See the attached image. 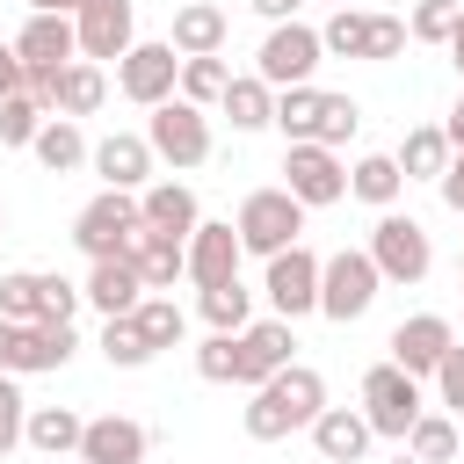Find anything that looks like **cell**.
Returning a JSON list of instances; mask_svg holds the SVG:
<instances>
[{
  "label": "cell",
  "instance_id": "cell-1",
  "mask_svg": "<svg viewBox=\"0 0 464 464\" xmlns=\"http://www.w3.org/2000/svg\"><path fill=\"white\" fill-rule=\"evenodd\" d=\"M370 268H377V283H420L428 268H435V246H428V225L420 218H399V210H377V225H370Z\"/></svg>",
  "mask_w": 464,
  "mask_h": 464
},
{
  "label": "cell",
  "instance_id": "cell-2",
  "mask_svg": "<svg viewBox=\"0 0 464 464\" xmlns=\"http://www.w3.org/2000/svg\"><path fill=\"white\" fill-rule=\"evenodd\" d=\"M232 232H239V254L276 261V254H283V246H297V232H304V203H297L290 188H254V196L239 203Z\"/></svg>",
  "mask_w": 464,
  "mask_h": 464
},
{
  "label": "cell",
  "instance_id": "cell-3",
  "mask_svg": "<svg viewBox=\"0 0 464 464\" xmlns=\"http://www.w3.org/2000/svg\"><path fill=\"white\" fill-rule=\"evenodd\" d=\"M319 58H326V44H319L312 22H276V29L261 36V51H254V80L276 87V94H283V87H312Z\"/></svg>",
  "mask_w": 464,
  "mask_h": 464
},
{
  "label": "cell",
  "instance_id": "cell-4",
  "mask_svg": "<svg viewBox=\"0 0 464 464\" xmlns=\"http://www.w3.org/2000/svg\"><path fill=\"white\" fill-rule=\"evenodd\" d=\"M428 413V392H420V377H406V370H392V362H377V370H362V420H370V435H384V442H406V428Z\"/></svg>",
  "mask_w": 464,
  "mask_h": 464
},
{
  "label": "cell",
  "instance_id": "cell-5",
  "mask_svg": "<svg viewBox=\"0 0 464 464\" xmlns=\"http://www.w3.org/2000/svg\"><path fill=\"white\" fill-rule=\"evenodd\" d=\"M145 145H152V160H167L174 174H188V167L210 160V116L174 94V102H160V109L145 116Z\"/></svg>",
  "mask_w": 464,
  "mask_h": 464
},
{
  "label": "cell",
  "instance_id": "cell-6",
  "mask_svg": "<svg viewBox=\"0 0 464 464\" xmlns=\"http://www.w3.org/2000/svg\"><path fill=\"white\" fill-rule=\"evenodd\" d=\"M377 268H370V254L362 246H341V254H326L319 261V312L334 319V326H348V319H362L370 304H377Z\"/></svg>",
  "mask_w": 464,
  "mask_h": 464
},
{
  "label": "cell",
  "instance_id": "cell-7",
  "mask_svg": "<svg viewBox=\"0 0 464 464\" xmlns=\"http://www.w3.org/2000/svg\"><path fill=\"white\" fill-rule=\"evenodd\" d=\"M130 239H138V196H123V188H102L72 218V246L87 261H116V254H130Z\"/></svg>",
  "mask_w": 464,
  "mask_h": 464
},
{
  "label": "cell",
  "instance_id": "cell-8",
  "mask_svg": "<svg viewBox=\"0 0 464 464\" xmlns=\"http://www.w3.org/2000/svg\"><path fill=\"white\" fill-rule=\"evenodd\" d=\"M174 80H181L174 44H130V51L116 58V94H123V102H138V109L174 102Z\"/></svg>",
  "mask_w": 464,
  "mask_h": 464
},
{
  "label": "cell",
  "instance_id": "cell-9",
  "mask_svg": "<svg viewBox=\"0 0 464 464\" xmlns=\"http://www.w3.org/2000/svg\"><path fill=\"white\" fill-rule=\"evenodd\" d=\"M283 188L304 203V210H326L348 196V160L326 152V145H290L283 152Z\"/></svg>",
  "mask_w": 464,
  "mask_h": 464
},
{
  "label": "cell",
  "instance_id": "cell-10",
  "mask_svg": "<svg viewBox=\"0 0 464 464\" xmlns=\"http://www.w3.org/2000/svg\"><path fill=\"white\" fill-rule=\"evenodd\" d=\"M261 290H268V312L276 319H312L319 312V254H304V246H283L276 261H268V276H261Z\"/></svg>",
  "mask_w": 464,
  "mask_h": 464
},
{
  "label": "cell",
  "instance_id": "cell-11",
  "mask_svg": "<svg viewBox=\"0 0 464 464\" xmlns=\"http://www.w3.org/2000/svg\"><path fill=\"white\" fill-rule=\"evenodd\" d=\"M72 44H80L87 65L123 58V51L138 44V0H87V7L72 14Z\"/></svg>",
  "mask_w": 464,
  "mask_h": 464
},
{
  "label": "cell",
  "instance_id": "cell-12",
  "mask_svg": "<svg viewBox=\"0 0 464 464\" xmlns=\"http://www.w3.org/2000/svg\"><path fill=\"white\" fill-rule=\"evenodd\" d=\"M290 348H297V326L290 319H246L239 326V392H261L276 370H290Z\"/></svg>",
  "mask_w": 464,
  "mask_h": 464
},
{
  "label": "cell",
  "instance_id": "cell-13",
  "mask_svg": "<svg viewBox=\"0 0 464 464\" xmlns=\"http://www.w3.org/2000/svg\"><path fill=\"white\" fill-rule=\"evenodd\" d=\"M87 167L102 174V188H123V196H138L145 181H152V145H145V130H109V138H94L87 145Z\"/></svg>",
  "mask_w": 464,
  "mask_h": 464
},
{
  "label": "cell",
  "instance_id": "cell-14",
  "mask_svg": "<svg viewBox=\"0 0 464 464\" xmlns=\"http://www.w3.org/2000/svg\"><path fill=\"white\" fill-rule=\"evenodd\" d=\"M181 261H188V283H196V290H218V283H232V276H239V261H246V254H239V232H232V218H225V225H218V218H203V225L181 239Z\"/></svg>",
  "mask_w": 464,
  "mask_h": 464
},
{
  "label": "cell",
  "instance_id": "cell-15",
  "mask_svg": "<svg viewBox=\"0 0 464 464\" xmlns=\"http://www.w3.org/2000/svg\"><path fill=\"white\" fill-rule=\"evenodd\" d=\"M450 341H457V334H450V319H442V312H413V319H399V326H392V341H384L392 355H384V362H392V370H406V377H435V362H442V348H450Z\"/></svg>",
  "mask_w": 464,
  "mask_h": 464
},
{
  "label": "cell",
  "instance_id": "cell-16",
  "mask_svg": "<svg viewBox=\"0 0 464 464\" xmlns=\"http://www.w3.org/2000/svg\"><path fill=\"white\" fill-rule=\"evenodd\" d=\"M72 348H80V334L72 326H51V319H36V326H7V377H36V370H65L72 362Z\"/></svg>",
  "mask_w": 464,
  "mask_h": 464
},
{
  "label": "cell",
  "instance_id": "cell-17",
  "mask_svg": "<svg viewBox=\"0 0 464 464\" xmlns=\"http://www.w3.org/2000/svg\"><path fill=\"white\" fill-rule=\"evenodd\" d=\"M145 450H152V435L130 413H94L80 428V464H145Z\"/></svg>",
  "mask_w": 464,
  "mask_h": 464
},
{
  "label": "cell",
  "instance_id": "cell-18",
  "mask_svg": "<svg viewBox=\"0 0 464 464\" xmlns=\"http://www.w3.org/2000/svg\"><path fill=\"white\" fill-rule=\"evenodd\" d=\"M14 58H22V72H58V65H72V58H80L72 14H29L22 36H14Z\"/></svg>",
  "mask_w": 464,
  "mask_h": 464
},
{
  "label": "cell",
  "instance_id": "cell-19",
  "mask_svg": "<svg viewBox=\"0 0 464 464\" xmlns=\"http://www.w3.org/2000/svg\"><path fill=\"white\" fill-rule=\"evenodd\" d=\"M138 225H145V232H167V239H188V232L203 225L196 188H188V181H145V188H138Z\"/></svg>",
  "mask_w": 464,
  "mask_h": 464
},
{
  "label": "cell",
  "instance_id": "cell-20",
  "mask_svg": "<svg viewBox=\"0 0 464 464\" xmlns=\"http://www.w3.org/2000/svg\"><path fill=\"white\" fill-rule=\"evenodd\" d=\"M80 297H87L102 319H130V312L145 304V283H138L130 254H116V261H87V283H80Z\"/></svg>",
  "mask_w": 464,
  "mask_h": 464
},
{
  "label": "cell",
  "instance_id": "cell-21",
  "mask_svg": "<svg viewBox=\"0 0 464 464\" xmlns=\"http://www.w3.org/2000/svg\"><path fill=\"white\" fill-rule=\"evenodd\" d=\"M225 36H232V22H225L218 0H181V7H174V29H167L174 58H218Z\"/></svg>",
  "mask_w": 464,
  "mask_h": 464
},
{
  "label": "cell",
  "instance_id": "cell-22",
  "mask_svg": "<svg viewBox=\"0 0 464 464\" xmlns=\"http://www.w3.org/2000/svg\"><path fill=\"white\" fill-rule=\"evenodd\" d=\"M304 435H312V450H319L326 464H362V457H370V442H377V435H370V420H362V406H326Z\"/></svg>",
  "mask_w": 464,
  "mask_h": 464
},
{
  "label": "cell",
  "instance_id": "cell-23",
  "mask_svg": "<svg viewBox=\"0 0 464 464\" xmlns=\"http://www.w3.org/2000/svg\"><path fill=\"white\" fill-rule=\"evenodd\" d=\"M102 102H109V72H102V65H87V58L58 65V80H51V116L80 123V116H94Z\"/></svg>",
  "mask_w": 464,
  "mask_h": 464
},
{
  "label": "cell",
  "instance_id": "cell-24",
  "mask_svg": "<svg viewBox=\"0 0 464 464\" xmlns=\"http://www.w3.org/2000/svg\"><path fill=\"white\" fill-rule=\"evenodd\" d=\"M261 392H268V399L290 413V428H312V420L326 413V377H319L312 362H290V370H276Z\"/></svg>",
  "mask_w": 464,
  "mask_h": 464
},
{
  "label": "cell",
  "instance_id": "cell-25",
  "mask_svg": "<svg viewBox=\"0 0 464 464\" xmlns=\"http://www.w3.org/2000/svg\"><path fill=\"white\" fill-rule=\"evenodd\" d=\"M80 428H87V420H80L72 406H29L22 442H29L36 457H51V464H58V457H80Z\"/></svg>",
  "mask_w": 464,
  "mask_h": 464
},
{
  "label": "cell",
  "instance_id": "cell-26",
  "mask_svg": "<svg viewBox=\"0 0 464 464\" xmlns=\"http://www.w3.org/2000/svg\"><path fill=\"white\" fill-rule=\"evenodd\" d=\"M130 268H138V283H145V290H174V283L188 276V261H181V239H167V232H145V225H138V239H130Z\"/></svg>",
  "mask_w": 464,
  "mask_h": 464
},
{
  "label": "cell",
  "instance_id": "cell-27",
  "mask_svg": "<svg viewBox=\"0 0 464 464\" xmlns=\"http://www.w3.org/2000/svg\"><path fill=\"white\" fill-rule=\"evenodd\" d=\"M218 109H225L232 130H268V123H276V87H261L254 72H239V80H225Z\"/></svg>",
  "mask_w": 464,
  "mask_h": 464
},
{
  "label": "cell",
  "instance_id": "cell-28",
  "mask_svg": "<svg viewBox=\"0 0 464 464\" xmlns=\"http://www.w3.org/2000/svg\"><path fill=\"white\" fill-rule=\"evenodd\" d=\"M36 167L44 174H72V167H87V130L80 123H65V116H44V130H36Z\"/></svg>",
  "mask_w": 464,
  "mask_h": 464
},
{
  "label": "cell",
  "instance_id": "cell-29",
  "mask_svg": "<svg viewBox=\"0 0 464 464\" xmlns=\"http://www.w3.org/2000/svg\"><path fill=\"white\" fill-rule=\"evenodd\" d=\"M392 160H399V174H406V181H435V174L450 167V138H442V123H413V130L399 138V152H392Z\"/></svg>",
  "mask_w": 464,
  "mask_h": 464
},
{
  "label": "cell",
  "instance_id": "cell-30",
  "mask_svg": "<svg viewBox=\"0 0 464 464\" xmlns=\"http://www.w3.org/2000/svg\"><path fill=\"white\" fill-rule=\"evenodd\" d=\"M399 188H406V174H399V160H392V152H362V160L348 167V196H362L370 210H392V203H399Z\"/></svg>",
  "mask_w": 464,
  "mask_h": 464
},
{
  "label": "cell",
  "instance_id": "cell-31",
  "mask_svg": "<svg viewBox=\"0 0 464 464\" xmlns=\"http://www.w3.org/2000/svg\"><path fill=\"white\" fill-rule=\"evenodd\" d=\"M413 464H450L457 450H464V428L450 420V413H420L413 428H406V442H399Z\"/></svg>",
  "mask_w": 464,
  "mask_h": 464
},
{
  "label": "cell",
  "instance_id": "cell-32",
  "mask_svg": "<svg viewBox=\"0 0 464 464\" xmlns=\"http://www.w3.org/2000/svg\"><path fill=\"white\" fill-rule=\"evenodd\" d=\"M196 312H203L210 334H239V326L254 319V290L232 276V283H218V290H196Z\"/></svg>",
  "mask_w": 464,
  "mask_h": 464
},
{
  "label": "cell",
  "instance_id": "cell-33",
  "mask_svg": "<svg viewBox=\"0 0 464 464\" xmlns=\"http://www.w3.org/2000/svg\"><path fill=\"white\" fill-rule=\"evenodd\" d=\"M130 319H138V334H145V348H152V355L188 341V312H181L174 297H160V290H145V304H138Z\"/></svg>",
  "mask_w": 464,
  "mask_h": 464
},
{
  "label": "cell",
  "instance_id": "cell-34",
  "mask_svg": "<svg viewBox=\"0 0 464 464\" xmlns=\"http://www.w3.org/2000/svg\"><path fill=\"white\" fill-rule=\"evenodd\" d=\"M0 319L7 326H36L44 319V276L36 268H7L0 276Z\"/></svg>",
  "mask_w": 464,
  "mask_h": 464
},
{
  "label": "cell",
  "instance_id": "cell-35",
  "mask_svg": "<svg viewBox=\"0 0 464 464\" xmlns=\"http://www.w3.org/2000/svg\"><path fill=\"white\" fill-rule=\"evenodd\" d=\"M312 123H319V87H283L276 94V130L290 145H312Z\"/></svg>",
  "mask_w": 464,
  "mask_h": 464
},
{
  "label": "cell",
  "instance_id": "cell-36",
  "mask_svg": "<svg viewBox=\"0 0 464 464\" xmlns=\"http://www.w3.org/2000/svg\"><path fill=\"white\" fill-rule=\"evenodd\" d=\"M225 80H232V72H225V58H181L174 94H181V102H196V109H210V102L225 94Z\"/></svg>",
  "mask_w": 464,
  "mask_h": 464
},
{
  "label": "cell",
  "instance_id": "cell-37",
  "mask_svg": "<svg viewBox=\"0 0 464 464\" xmlns=\"http://www.w3.org/2000/svg\"><path fill=\"white\" fill-rule=\"evenodd\" d=\"M355 123H362V109H355L348 94H319V123H312V145L341 152V145L355 138Z\"/></svg>",
  "mask_w": 464,
  "mask_h": 464
},
{
  "label": "cell",
  "instance_id": "cell-38",
  "mask_svg": "<svg viewBox=\"0 0 464 464\" xmlns=\"http://www.w3.org/2000/svg\"><path fill=\"white\" fill-rule=\"evenodd\" d=\"M102 355H109V370H145V362H152L138 319H102Z\"/></svg>",
  "mask_w": 464,
  "mask_h": 464
},
{
  "label": "cell",
  "instance_id": "cell-39",
  "mask_svg": "<svg viewBox=\"0 0 464 464\" xmlns=\"http://www.w3.org/2000/svg\"><path fill=\"white\" fill-rule=\"evenodd\" d=\"M36 130H44V102L7 94V102H0V145H7V152H29V145H36Z\"/></svg>",
  "mask_w": 464,
  "mask_h": 464
},
{
  "label": "cell",
  "instance_id": "cell-40",
  "mask_svg": "<svg viewBox=\"0 0 464 464\" xmlns=\"http://www.w3.org/2000/svg\"><path fill=\"white\" fill-rule=\"evenodd\" d=\"M362 36H370V14H362V7H334L326 29H319V44H326L334 58H362Z\"/></svg>",
  "mask_w": 464,
  "mask_h": 464
},
{
  "label": "cell",
  "instance_id": "cell-41",
  "mask_svg": "<svg viewBox=\"0 0 464 464\" xmlns=\"http://www.w3.org/2000/svg\"><path fill=\"white\" fill-rule=\"evenodd\" d=\"M196 377L203 384H239V334H210L196 348Z\"/></svg>",
  "mask_w": 464,
  "mask_h": 464
},
{
  "label": "cell",
  "instance_id": "cell-42",
  "mask_svg": "<svg viewBox=\"0 0 464 464\" xmlns=\"http://www.w3.org/2000/svg\"><path fill=\"white\" fill-rule=\"evenodd\" d=\"M450 29H457V0H413V14H406L413 44H450Z\"/></svg>",
  "mask_w": 464,
  "mask_h": 464
},
{
  "label": "cell",
  "instance_id": "cell-43",
  "mask_svg": "<svg viewBox=\"0 0 464 464\" xmlns=\"http://www.w3.org/2000/svg\"><path fill=\"white\" fill-rule=\"evenodd\" d=\"M435 406H450V420L464 413V341H450L435 362Z\"/></svg>",
  "mask_w": 464,
  "mask_h": 464
},
{
  "label": "cell",
  "instance_id": "cell-44",
  "mask_svg": "<svg viewBox=\"0 0 464 464\" xmlns=\"http://www.w3.org/2000/svg\"><path fill=\"white\" fill-rule=\"evenodd\" d=\"M22 420H29V399H22V384L0 370V457L22 450Z\"/></svg>",
  "mask_w": 464,
  "mask_h": 464
},
{
  "label": "cell",
  "instance_id": "cell-45",
  "mask_svg": "<svg viewBox=\"0 0 464 464\" xmlns=\"http://www.w3.org/2000/svg\"><path fill=\"white\" fill-rule=\"evenodd\" d=\"M399 51H406V22H399V14H370V36H362V58H370V65H392Z\"/></svg>",
  "mask_w": 464,
  "mask_h": 464
},
{
  "label": "cell",
  "instance_id": "cell-46",
  "mask_svg": "<svg viewBox=\"0 0 464 464\" xmlns=\"http://www.w3.org/2000/svg\"><path fill=\"white\" fill-rule=\"evenodd\" d=\"M87 297H80V283H65V276H44V319L51 326H72V312H80Z\"/></svg>",
  "mask_w": 464,
  "mask_h": 464
},
{
  "label": "cell",
  "instance_id": "cell-47",
  "mask_svg": "<svg viewBox=\"0 0 464 464\" xmlns=\"http://www.w3.org/2000/svg\"><path fill=\"white\" fill-rule=\"evenodd\" d=\"M435 188H442V203H450V210L464 218V152H457V160H450V167L435 174Z\"/></svg>",
  "mask_w": 464,
  "mask_h": 464
},
{
  "label": "cell",
  "instance_id": "cell-48",
  "mask_svg": "<svg viewBox=\"0 0 464 464\" xmlns=\"http://www.w3.org/2000/svg\"><path fill=\"white\" fill-rule=\"evenodd\" d=\"M7 94H22V58H14V44H0V102Z\"/></svg>",
  "mask_w": 464,
  "mask_h": 464
},
{
  "label": "cell",
  "instance_id": "cell-49",
  "mask_svg": "<svg viewBox=\"0 0 464 464\" xmlns=\"http://www.w3.org/2000/svg\"><path fill=\"white\" fill-rule=\"evenodd\" d=\"M246 7H254V14H268V29H276V22H297V7H304V0H246Z\"/></svg>",
  "mask_w": 464,
  "mask_h": 464
},
{
  "label": "cell",
  "instance_id": "cell-50",
  "mask_svg": "<svg viewBox=\"0 0 464 464\" xmlns=\"http://www.w3.org/2000/svg\"><path fill=\"white\" fill-rule=\"evenodd\" d=\"M442 138H450V145L464 152V94H457V109H450V123H442Z\"/></svg>",
  "mask_w": 464,
  "mask_h": 464
},
{
  "label": "cell",
  "instance_id": "cell-51",
  "mask_svg": "<svg viewBox=\"0 0 464 464\" xmlns=\"http://www.w3.org/2000/svg\"><path fill=\"white\" fill-rule=\"evenodd\" d=\"M442 51H450V65L464 72V7H457V29H450V44H442Z\"/></svg>",
  "mask_w": 464,
  "mask_h": 464
},
{
  "label": "cell",
  "instance_id": "cell-52",
  "mask_svg": "<svg viewBox=\"0 0 464 464\" xmlns=\"http://www.w3.org/2000/svg\"><path fill=\"white\" fill-rule=\"evenodd\" d=\"M29 14H58V0H29Z\"/></svg>",
  "mask_w": 464,
  "mask_h": 464
},
{
  "label": "cell",
  "instance_id": "cell-53",
  "mask_svg": "<svg viewBox=\"0 0 464 464\" xmlns=\"http://www.w3.org/2000/svg\"><path fill=\"white\" fill-rule=\"evenodd\" d=\"M80 7H87V0H58V14H80Z\"/></svg>",
  "mask_w": 464,
  "mask_h": 464
},
{
  "label": "cell",
  "instance_id": "cell-54",
  "mask_svg": "<svg viewBox=\"0 0 464 464\" xmlns=\"http://www.w3.org/2000/svg\"><path fill=\"white\" fill-rule=\"evenodd\" d=\"M0 362H7V319H0Z\"/></svg>",
  "mask_w": 464,
  "mask_h": 464
},
{
  "label": "cell",
  "instance_id": "cell-55",
  "mask_svg": "<svg viewBox=\"0 0 464 464\" xmlns=\"http://www.w3.org/2000/svg\"><path fill=\"white\" fill-rule=\"evenodd\" d=\"M392 464H413V457H406V450H399V457H392Z\"/></svg>",
  "mask_w": 464,
  "mask_h": 464
},
{
  "label": "cell",
  "instance_id": "cell-56",
  "mask_svg": "<svg viewBox=\"0 0 464 464\" xmlns=\"http://www.w3.org/2000/svg\"><path fill=\"white\" fill-rule=\"evenodd\" d=\"M0 239H7V210H0Z\"/></svg>",
  "mask_w": 464,
  "mask_h": 464
},
{
  "label": "cell",
  "instance_id": "cell-57",
  "mask_svg": "<svg viewBox=\"0 0 464 464\" xmlns=\"http://www.w3.org/2000/svg\"><path fill=\"white\" fill-rule=\"evenodd\" d=\"M457 283H464V261H457Z\"/></svg>",
  "mask_w": 464,
  "mask_h": 464
},
{
  "label": "cell",
  "instance_id": "cell-58",
  "mask_svg": "<svg viewBox=\"0 0 464 464\" xmlns=\"http://www.w3.org/2000/svg\"><path fill=\"white\" fill-rule=\"evenodd\" d=\"M58 464H80V457H58Z\"/></svg>",
  "mask_w": 464,
  "mask_h": 464
},
{
  "label": "cell",
  "instance_id": "cell-59",
  "mask_svg": "<svg viewBox=\"0 0 464 464\" xmlns=\"http://www.w3.org/2000/svg\"><path fill=\"white\" fill-rule=\"evenodd\" d=\"M326 7H348V0H326Z\"/></svg>",
  "mask_w": 464,
  "mask_h": 464
},
{
  "label": "cell",
  "instance_id": "cell-60",
  "mask_svg": "<svg viewBox=\"0 0 464 464\" xmlns=\"http://www.w3.org/2000/svg\"><path fill=\"white\" fill-rule=\"evenodd\" d=\"M457 457H464V450H457Z\"/></svg>",
  "mask_w": 464,
  "mask_h": 464
},
{
  "label": "cell",
  "instance_id": "cell-61",
  "mask_svg": "<svg viewBox=\"0 0 464 464\" xmlns=\"http://www.w3.org/2000/svg\"><path fill=\"white\" fill-rule=\"evenodd\" d=\"M457 7H464V0H457Z\"/></svg>",
  "mask_w": 464,
  "mask_h": 464
}]
</instances>
